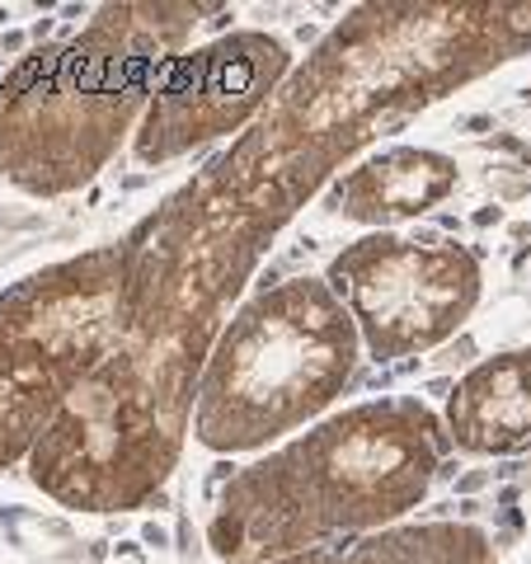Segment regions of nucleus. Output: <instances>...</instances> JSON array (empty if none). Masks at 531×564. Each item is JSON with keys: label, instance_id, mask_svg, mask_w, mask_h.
<instances>
[{"label": "nucleus", "instance_id": "nucleus-1", "mask_svg": "<svg viewBox=\"0 0 531 564\" xmlns=\"http://www.w3.org/2000/svg\"><path fill=\"white\" fill-rule=\"evenodd\" d=\"M527 52L531 0L353 6L231 147L113 240L122 348L33 447V489L71 513L147 508L180 470L212 344L296 212L386 128Z\"/></svg>", "mask_w": 531, "mask_h": 564}, {"label": "nucleus", "instance_id": "nucleus-2", "mask_svg": "<svg viewBox=\"0 0 531 564\" xmlns=\"http://www.w3.org/2000/svg\"><path fill=\"white\" fill-rule=\"evenodd\" d=\"M452 452L442 414L419 395L348 404L236 470L207 518V545L226 564H273L381 532L429 499Z\"/></svg>", "mask_w": 531, "mask_h": 564}, {"label": "nucleus", "instance_id": "nucleus-3", "mask_svg": "<svg viewBox=\"0 0 531 564\" xmlns=\"http://www.w3.org/2000/svg\"><path fill=\"white\" fill-rule=\"evenodd\" d=\"M212 6H99L62 43H43L0 80V174L29 198L95 184L132 141L161 76Z\"/></svg>", "mask_w": 531, "mask_h": 564}, {"label": "nucleus", "instance_id": "nucleus-4", "mask_svg": "<svg viewBox=\"0 0 531 564\" xmlns=\"http://www.w3.org/2000/svg\"><path fill=\"white\" fill-rule=\"evenodd\" d=\"M362 362V339L325 278H288L245 296L217 334L198 395L193 443L212 456L263 452L329 414Z\"/></svg>", "mask_w": 531, "mask_h": 564}, {"label": "nucleus", "instance_id": "nucleus-5", "mask_svg": "<svg viewBox=\"0 0 531 564\" xmlns=\"http://www.w3.org/2000/svg\"><path fill=\"white\" fill-rule=\"evenodd\" d=\"M122 348L113 240L0 292V470L29 466L71 395Z\"/></svg>", "mask_w": 531, "mask_h": 564}, {"label": "nucleus", "instance_id": "nucleus-6", "mask_svg": "<svg viewBox=\"0 0 531 564\" xmlns=\"http://www.w3.org/2000/svg\"><path fill=\"white\" fill-rule=\"evenodd\" d=\"M329 292L358 325L362 352L400 362L447 344L480 306V254L456 240H404L371 231L344 245L325 269Z\"/></svg>", "mask_w": 531, "mask_h": 564}, {"label": "nucleus", "instance_id": "nucleus-7", "mask_svg": "<svg viewBox=\"0 0 531 564\" xmlns=\"http://www.w3.org/2000/svg\"><path fill=\"white\" fill-rule=\"evenodd\" d=\"M292 66V47L263 29H236L203 47H188L161 76L132 137L137 165L161 170L226 137L236 141L288 85Z\"/></svg>", "mask_w": 531, "mask_h": 564}, {"label": "nucleus", "instance_id": "nucleus-8", "mask_svg": "<svg viewBox=\"0 0 531 564\" xmlns=\"http://www.w3.org/2000/svg\"><path fill=\"white\" fill-rule=\"evenodd\" d=\"M442 429L466 456L531 452V344L475 362L442 404Z\"/></svg>", "mask_w": 531, "mask_h": 564}, {"label": "nucleus", "instance_id": "nucleus-9", "mask_svg": "<svg viewBox=\"0 0 531 564\" xmlns=\"http://www.w3.org/2000/svg\"><path fill=\"white\" fill-rule=\"evenodd\" d=\"M462 180L452 155L429 147H386L367 161H353L339 180L329 184V207L358 226L414 221L429 207H437Z\"/></svg>", "mask_w": 531, "mask_h": 564}, {"label": "nucleus", "instance_id": "nucleus-10", "mask_svg": "<svg viewBox=\"0 0 531 564\" xmlns=\"http://www.w3.org/2000/svg\"><path fill=\"white\" fill-rule=\"evenodd\" d=\"M273 564H499L494 536L475 522H395L381 532L339 536Z\"/></svg>", "mask_w": 531, "mask_h": 564}]
</instances>
